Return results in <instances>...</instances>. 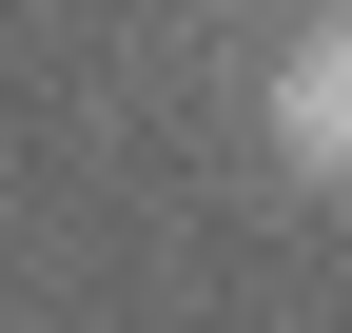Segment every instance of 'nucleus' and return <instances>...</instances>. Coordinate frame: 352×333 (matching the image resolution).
Masks as SVG:
<instances>
[{
    "label": "nucleus",
    "mask_w": 352,
    "mask_h": 333,
    "mask_svg": "<svg viewBox=\"0 0 352 333\" xmlns=\"http://www.w3.org/2000/svg\"><path fill=\"white\" fill-rule=\"evenodd\" d=\"M254 138H274L314 196H352V0H314V20L274 39V78H254Z\"/></svg>",
    "instance_id": "f257e3e1"
}]
</instances>
